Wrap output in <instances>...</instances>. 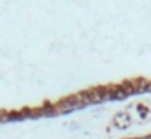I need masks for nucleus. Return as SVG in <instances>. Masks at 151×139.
<instances>
[{
  "label": "nucleus",
  "instance_id": "obj_1",
  "mask_svg": "<svg viewBox=\"0 0 151 139\" xmlns=\"http://www.w3.org/2000/svg\"><path fill=\"white\" fill-rule=\"evenodd\" d=\"M114 123H115V126H117V128H127V126H130L132 120H130V116H128V113L120 112V113H117V115H115Z\"/></svg>",
  "mask_w": 151,
  "mask_h": 139
},
{
  "label": "nucleus",
  "instance_id": "obj_2",
  "mask_svg": "<svg viewBox=\"0 0 151 139\" xmlns=\"http://www.w3.org/2000/svg\"><path fill=\"white\" fill-rule=\"evenodd\" d=\"M148 89H150V91H151V83H150V84H148Z\"/></svg>",
  "mask_w": 151,
  "mask_h": 139
}]
</instances>
